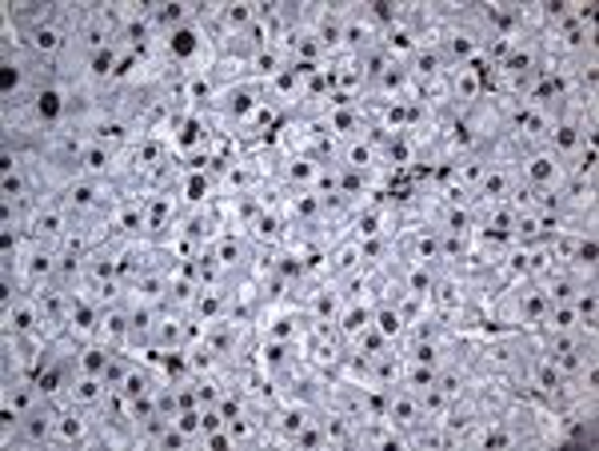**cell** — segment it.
<instances>
[{"mask_svg":"<svg viewBox=\"0 0 599 451\" xmlns=\"http://www.w3.org/2000/svg\"><path fill=\"white\" fill-rule=\"evenodd\" d=\"M121 196H124V192H121L116 180L77 177L72 184L65 188V192H60V204L72 212V221H77V224H89V221H100V216H109Z\"/></svg>","mask_w":599,"mask_h":451,"instance_id":"obj_1","label":"cell"},{"mask_svg":"<svg viewBox=\"0 0 599 451\" xmlns=\"http://www.w3.org/2000/svg\"><path fill=\"white\" fill-rule=\"evenodd\" d=\"M48 340L41 331H24V336H9L0 331V380L12 375H36L45 363Z\"/></svg>","mask_w":599,"mask_h":451,"instance_id":"obj_2","label":"cell"},{"mask_svg":"<svg viewBox=\"0 0 599 451\" xmlns=\"http://www.w3.org/2000/svg\"><path fill=\"white\" fill-rule=\"evenodd\" d=\"M555 436L560 448H596L599 443V399H584V404L567 407L555 416Z\"/></svg>","mask_w":599,"mask_h":451,"instance_id":"obj_3","label":"cell"},{"mask_svg":"<svg viewBox=\"0 0 599 451\" xmlns=\"http://www.w3.org/2000/svg\"><path fill=\"white\" fill-rule=\"evenodd\" d=\"M567 177V165L552 148H528L520 153V180H523V192H555L564 184Z\"/></svg>","mask_w":599,"mask_h":451,"instance_id":"obj_4","label":"cell"},{"mask_svg":"<svg viewBox=\"0 0 599 451\" xmlns=\"http://www.w3.org/2000/svg\"><path fill=\"white\" fill-rule=\"evenodd\" d=\"M53 448L65 451H104L100 448V436L92 428V411L72 404H60V416H56V431H53Z\"/></svg>","mask_w":599,"mask_h":451,"instance_id":"obj_5","label":"cell"},{"mask_svg":"<svg viewBox=\"0 0 599 451\" xmlns=\"http://www.w3.org/2000/svg\"><path fill=\"white\" fill-rule=\"evenodd\" d=\"M308 356V343H292V340H272V336H260V343H256V356L252 363L264 372V380L272 387L284 380V375L296 368L300 360Z\"/></svg>","mask_w":599,"mask_h":451,"instance_id":"obj_6","label":"cell"},{"mask_svg":"<svg viewBox=\"0 0 599 451\" xmlns=\"http://www.w3.org/2000/svg\"><path fill=\"white\" fill-rule=\"evenodd\" d=\"M56 416H60V404H53V399L36 404L33 411H24V416L16 419V440H12V451H45V448H53Z\"/></svg>","mask_w":599,"mask_h":451,"instance_id":"obj_7","label":"cell"},{"mask_svg":"<svg viewBox=\"0 0 599 451\" xmlns=\"http://www.w3.org/2000/svg\"><path fill=\"white\" fill-rule=\"evenodd\" d=\"M324 404L332 407V411H340V416L355 419V424L380 416V396L372 387L355 384V380H336V375H332V387H328V399H324Z\"/></svg>","mask_w":599,"mask_h":451,"instance_id":"obj_8","label":"cell"},{"mask_svg":"<svg viewBox=\"0 0 599 451\" xmlns=\"http://www.w3.org/2000/svg\"><path fill=\"white\" fill-rule=\"evenodd\" d=\"M0 331H9V336L41 331V300L33 292L0 287Z\"/></svg>","mask_w":599,"mask_h":451,"instance_id":"obj_9","label":"cell"},{"mask_svg":"<svg viewBox=\"0 0 599 451\" xmlns=\"http://www.w3.org/2000/svg\"><path fill=\"white\" fill-rule=\"evenodd\" d=\"M216 177V192L221 196H248V192H272L268 184V172L256 165L252 156H236L233 165H224L221 172H212Z\"/></svg>","mask_w":599,"mask_h":451,"instance_id":"obj_10","label":"cell"},{"mask_svg":"<svg viewBox=\"0 0 599 451\" xmlns=\"http://www.w3.org/2000/svg\"><path fill=\"white\" fill-rule=\"evenodd\" d=\"M212 256H216V264L228 280L236 275H248L256 268V256H260V244L248 236V232H224L221 240L212 244Z\"/></svg>","mask_w":599,"mask_h":451,"instance_id":"obj_11","label":"cell"},{"mask_svg":"<svg viewBox=\"0 0 599 451\" xmlns=\"http://www.w3.org/2000/svg\"><path fill=\"white\" fill-rule=\"evenodd\" d=\"M72 228H77V221H72V212L60 204V196L36 204L33 221H29V236L41 244H48V248H60V240H65Z\"/></svg>","mask_w":599,"mask_h":451,"instance_id":"obj_12","label":"cell"},{"mask_svg":"<svg viewBox=\"0 0 599 451\" xmlns=\"http://www.w3.org/2000/svg\"><path fill=\"white\" fill-rule=\"evenodd\" d=\"M380 36H384V29L376 24L368 0L364 4H360V0H344V53L360 56L364 48L380 45Z\"/></svg>","mask_w":599,"mask_h":451,"instance_id":"obj_13","label":"cell"},{"mask_svg":"<svg viewBox=\"0 0 599 451\" xmlns=\"http://www.w3.org/2000/svg\"><path fill=\"white\" fill-rule=\"evenodd\" d=\"M380 396V416L392 419L404 436H408L411 428H420L423 424V407H420V396L411 392V387H388V392H376Z\"/></svg>","mask_w":599,"mask_h":451,"instance_id":"obj_14","label":"cell"},{"mask_svg":"<svg viewBox=\"0 0 599 451\" xmlns=\"http://www.w3.org/2000/svg\"><path fill=\"white\" fill-rule=\"evenodd\" d=\"M316 124H320L336 144H348V140H360V136L368 133V112H364V104H332L324 116H316Z\"/></svg>","mask_w":599,"mask_h":451,"instance_id":"obj_15","label":"cell"},{"mask_svg":"<svg viewBox=\"0 0 599 451\" xmlns=\"http://www.w3.org/2000/svg\"><path fill=\"white\" fill-rule=\"evenodd\" d=\"M36 404H45V392L36 384V375H12V380H0V416H16L33 411Z\"/></svg>","mask_w":599,"mask_h":451,"instance_id":"obj_16","label":"cell"},{"mask_svg":"<svg viewBox=\"0 0 599 451\" xmlns=\"http://www.w3.org/2000/svg\"><path fill=\"white\" fill-rule=\"evenodd\" d=\"M264 100L272 104V109L289 121V116H296L300 112V100H304V77H300L296 68H280L276 77L264 80Z\"/></svg>","mask_w":599,"mask_h":451,"instance_id":"obj_17","label":"cell"},{"mask_svg":"<svg viewBox=\"0 0 599 451\" xmlns=\"http://www.w3.org/2000/svg\"><path fill=\"white\" fill-rule=\"evenodd\" d=\"M479 97H484V56L448 72V100H452L455 109L467 112Z\"/></svg>","mask_w":599,"mask_h":451,"instance_id":"obj_18","label":"cell"},{"mask_svg":"<svg viewBox=\"0 0 599 451\" xmlns=\"http://www.w3.org/2000/svg\"><path fill=\"white\" fill-rule=\"evenodd\" d=\"M128 336H133V312H128V300H109L104 312H100V328L97 340L116 348V352H128Z\"/></svg>","mask_w":599,"mask_h":451,"instance_id":"obj_19","label":"cell"},{"mask_svg":"<svg viewBox=\"0 0 599 451\" xmlns=\"http://www.w3.org/2000/svg\"><path fill=\"white\" fill-rule=\"evenodd\" d=\"M180 212H200V208H212L221 192H216V177L208 168H184V180H180Z\"/></svg>","mask_w":599,"mask_h":451,"instance_id":"obj_20","label":"cell"},{"mask_svg":"<svg viewBox=\"0 0 599 451\" xmlns=\"http://www.w3.org/2000/svg\"><path fill=\"white\" fill-rule=\"evenodd\" d=\"M200 21V4H192V0H160V4H152V36H177L184 33L189 24Z\"/></svg>","mask_w":599,"mask_h":451,"instance_id":"obj_21","label":"cell"},{"mask_svg":"<svg viewBox=\"0 0 599 451\" xmlns=\"http://www.w3.org/2000/svg\"><path fill=\"white\" fill-rule=\"evenodd\" d=\"M168 284H172V264H168V268H145V272L133 280V284L124 287V300H133V304H152V308H165Z\"/></svg>","mask_w":599,"mask_h":451,"instance_id":"obj_22","label":"cell"},{"mask_svg":"<svg viewBox=\"0 0 599 451\" xmlns=\"http://www.w3.org/2000/svg\"><path fill=\"white\" fill-rule=\"evenodd\" d=\"M364 248H360V240L355 236H344V240H336L332 248H328V275H332L336 284H348V280H355V275L364 272Z\"/></svg>","mask_w":599,"mask_h":451,"instance_id":"obj_23","label":"cell"},{"mask_svg":"<svg viewBox=\"0 0 599 451\" xmlns=\"http://www.w3.org/2000/svg\"><path fill=\"white\" fill-rule=\"evenodd\" d=\"M228 287H233V280H221V284H200L196 304H192L189 316L204 319V324L224 319V316H228Z\"/></svg>","mask_w":599,"mask_h":451,"instance_id":"obj_24","label":"cell"},{"mask_svg":"<svg viewBox=\"0 0 599 451\" xmlns=\"http://www.w3.org/2000/svg\"><path fill=\"white\" fill-rule=\"evenodd\" d=\"M109 399V384H104V375H89V372H77L72 387H68V399L65 404L72 407H84V411H97L100 404Z\"/></svg>","mask_w":599,"mask_h":451,"instance_id":"obj_25","label":"cell"},{"mask_svg":"<svg viewBox=\"0 0 599 451\" xmlns=\"http://www.w3.org/2000/svg\"><path fill=\"white\" fill-rule=\"evenodd\" d=\"M340 168H355V172H376L380 160H376V148L360 136V140H348L340 144Z\"/></svg>","mask_w":599,"mask_h":451,"instance_id":"obj_26","label":"cell"},{"mask_svg":"<svg viewBox=\"0 0 599 451\" xmlns=\"http://www.w3.org/2000/svg\"><path fill=\"white\" fill-rule=\"evenodd\" d=\"M292 451H328V431H324V419H320V411H316V407L308 411L304 428L296 431Z\"/></svg>","mask_w":599,"mask_h":451,"instance_id":"obj_27","label":"cell"},{"mask_svg":"<svg viewBox=\"0 0 599 451\" xmlns=\"http://www.w3.org/2000/svg\"><path fill=\"white\" fill-rule=\"evenodd\" d=\"M112 352H116V348H109V343H100V340H84V343H80V352H77V372L104 375V368H109Z\"/></svg>","mask_w":599,"mask_h":451,"instance_id":"obj_28","label":"cell"},{"mask_svg":"<svg viewBox=\"0 0 599 451\" xmlns=\"http://www.w3.org/2000/svg\"><path fill=\"white\" fill-rule=\"evenodd\" d=\"M535 331H544V336H560V331H591V328L579 324V316H576L572 304H552L547 316H544V324H540Z\"/></svg>","mask_w":599,"mask_h":451,"instance_id":"obj_29","label":"cell"},{"mask_svg":"<svg viewBox=\"0 0 599 451\" xmlns=\"http://www.w3.org/2000/svg\"><path fill=\"white\" fill-rule=\"evenodd\" d=\"M572 308H576L579 324L591 331H599V284H584L572 300Z\"/></svg>","mask_w":599,"mask_h":451,"instance_id":"obj_30","label":"cell"},{"mask_svg":"<svg viewBox=\"0 0 599 451\" xmlns=\"http://www.w3.org/2000/svg\"><path fill=\"white\" fill-rule=\"evenodd\" d=\"M372 328H376L388 343L404 340V319H399V312L392 308V304H384V300H380L376 308H372Z\"/></svg>","mask_w":599,"mask_h":451,"instance_id":"obj_31","label":"cell"}]
</instances>
